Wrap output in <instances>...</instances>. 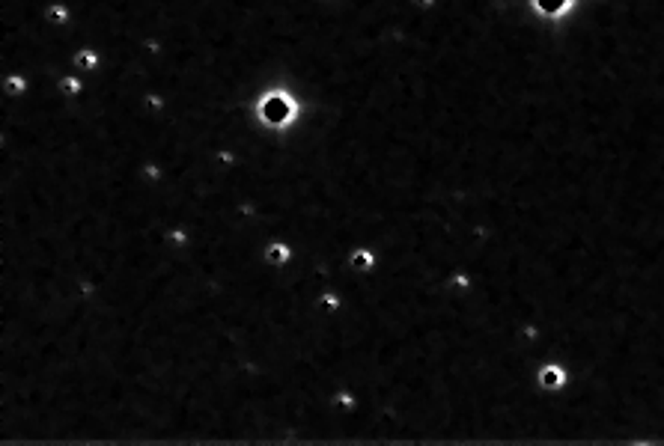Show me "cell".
<instances>
[{
  "instance_id": "cell-1",
  "label": "cell",
  "mask_w": 664,
  "mask_h": 446,
  "mask_svg": "<svg viewBox=\"0 0 664 446\" xmlns=\"http://www.w3.org/2000/svg\"><path fill=\"white\" fill-rule=\"evenodd\" d=\"M539 381L545 384V387H557L560 381H563V372L557 369V366H548V369H542V375H539Z\"/></svg>"
},
{
  "instance_id": "cell-2",
  "label": "cell",
  "mask_w": 664,
  "mask_h": 446,
  "mask_svg": "<svg viewBox=\"0 0 664 446\" xmlns=\"http://www.w3.org/2000/svg\"><path fill=\"white\" fill-rule=\"evenodd\" d=\"M286 256H289V250H286L283 244H271V247H269V259L271 262H286Z\"/></svg>"
},
{
  "instance_id": "cell-3",
  "label": "cell",
  "mask_w": 664,
  "mask_h": 446,
  "mask_svg": "<svg viewBox=\"0 0 664 446\" xmlns=\"http://www.w3.org/2000/svg\"><path fill=\"white\" fill-rule=\"evenodd\" d=\"M77 63H81L84 69H93V66H96V54H90V51H81V54H77Z\"/></svg>"
},
{
  "instance_id": "cell-4",
  "label": "cell",
  "mask_w": 664,
  "mask_h": 446,
  "mask_svg": "<svg viewBox=\"0 0 664 446\" xmlns=\"http://www.w3.org/2000/svg\"><path fill=\"white\" fill-rule=\"evenodd\" d=\"M63 89H66V93H77V89H81V84H77L75 77H66V81H63Z\"/></svg>"
},
{
  "instance_id": "cell-5",
  "label": "cell",
  "mask_w": 664,
  "mask_h": 446,
  "mask_svg": "<svg viewBox=\"0 0 664 446\" xmlns=\"http://www.w3.org/2000/svg\"><path fill=\"white\" fill-rule=\"evenodd\" d=\"M48 15H51L54 21H66V13H63V6H51V9H48Z\"/></svg>"
},
{
  "instance_id": "cell-6",
  "label": "cell",
  "mask_w": 664,
  "mask_h": 446,
  "mask_svg": "<svg viewBox=\"0 0 664 446\" xmlns=\"http://www.w3.org/2000/svg\"><path fill=\"white\" fill-rule=\"evenodd\" d=\"M352 262H358V265H370V256H367V250H361V253H358Z\"/></svg>"
},
{
  "instance_id": "cell-7",
  "label": "cell",
  "mask_w": 664,
  "mask_h": 446,
  "mask_svg": "<svg viewBox=\"0 0 664 446\" xmlns=\"http://www.w3.org/2000/svg\"><path fill=\"white\" fill-rule=\"evenodd\" d=\"M9 89H24V81H18V77H9Z\"/></svg>"
}]
</instances>
